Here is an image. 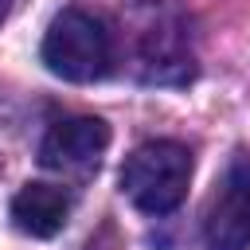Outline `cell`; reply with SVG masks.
<instances>
[{
	"label": "cell",
	"mask_w": 250,
	"mask_h": 250,
	"mask_svg": "<svg viewBox=\"0 0 250 250\" xmlns=\"http://www.w3.org/2000/svg\"><path fill=\"white\" fill-rule=\"evenodd\" d=\"M16 230L31 234V238H55L62 227H66V215H70V199L62 188H51V184H23L16 195H12V207H8Z\"/></svg>",
	"instance_id": "8992f818"
},
{
	"label": "cell",
	"mask_w": 250,
	"mask_h": 250,
	"mask_svg": "<svg viewBox=\"0 0 250 250\" xmlns=\"http://www.w3.org/2000/svg\"><path fill=\"white\" fill-rule=\"evenodd\" d=\"M137 62L145 82H184L191 78V51L184 43V27L156 4L141 8L137 23Z\"/></svg>",
	"instance_id": "277c9868"
},
{
	"label": "cell",
	"mask_w": 250,
	"mask_h": 250,
	"mask_svg": "<svg viewBox=\"0 0 250 250\" xmlns=\"http://www.w3.org/2000/svg\"><path fill=\"white\" fill-rule=\"evenodd\" d=\"M191 184V152L180 141H148L121 164V191L145 215H168L184 203Z\"/></svg>",
	"instance_id": "6da1fadb"
},
{
	"label": "cell",
	"mask_w": 250,
	"mask_h": 250,
	"mask_svg": "<svg viewBox=\"0 0 250 250\" xmlns=\"http://www.w3.org/2000/svg\"><path fill=\"white\" fill-rule=\"evenodd\" d=\"M207 250H250V152H238L219 176L203 211Z\"/></svg>",
	"instance_id": "3957f363"
},
{
	"label": "cell",
	"mask_w": 250,
	"mask_h": 250,
	"mask_svg": "<svg viewBox=\"0 0 250 250\" xmlns=\"http://www.w3.org/2000/svg\"><path fill=\"white\" fill-rule=\"evenodd\" d=\"M109 148V125L102 117H62L47 129L39 145L43 168L55 172H90Z\"/></svg>",
	"instance_id": "5b68a950"
},
{
	"label": "cell",
	"mask_w": 250,
	"mask_h": 250,
	"mask_svg": "<svg viewBox=\"0 0 250 250\" xmlns=\"http://www.w3.org/2000/svg\"><path fill=\"white\" fill-rule=\"evenodd\" d=\"M20 4H23V0H0V23H4V20H8V16L20 8Z\"/></svg>",
	"instance_id": "52a82bcc"
},
{
	"label": "cell",
	"mask_w": 250,
	"mask_h": 250,
	"mask_svg": "<svg viewBox=\"0 0 250 250\" xmlns=\"http://www.w3.org/2000/svg\"><path fill=\"white\" fill-rule=\"evenodd\" d=\"M39 55L47 70L66 82H98L113 66V35L98 16L82 8H66L51 20Z\"/></svg>",
	"instance_id": "7a4b0ae2"
}]
</instances>
